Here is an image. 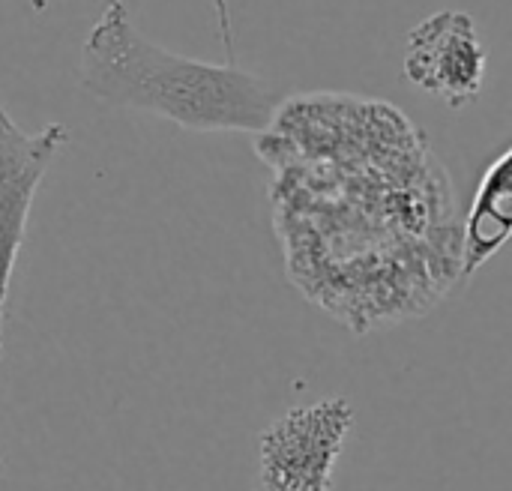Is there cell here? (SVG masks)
<instances>
[{"mask_svg":"<svg viewBox=\"0 0 512 491\" xmlns=\"http://www.w3.org/2000/svg\"><path fill=\"white\" fill-rule=\"evenodd\" d=\"M255 153L273 171L288 276L339 324L357 333L402 324L465 279L450 177L396 105L285 96Z\"/></svg>","mask_w":512,"mask_h":491,"instance_id":"cell-1","label":"cell"},{"mask_svg":"<svg viewBox=\"0 0 512 491\" xmlns=\"http://www.w3.org/2000/svg\"><path fill=\"white\" fill-rule=\"evenodd\" d=\"M512 240V144L486 168L462 225V276L471 279Z\"/></svg>","mask_w":512,"mask_h":491,"instance_id":"cell-6","label":"cell"},{"mask_svg":"<svg viewBox=\"0 0 512 491\" xmlns=\"http://www.w3.org/2000/svg\"><path fill=\"white\" fill-rule=\"evenodd\" d=\"M486 63L489 51L480 42L474 18L462 9L432 12L405 39V78L453 111L480 96Z\"/></svg>","mask_w":512,"mask_h":491,"instance_id":"cell-4","label":"cell"},{"mask_svg":"<svg viewBox=\"0 0 512 491\" xmlns=\"http://www.w3.org/2000/svg\"><path fill=\"white\" fill-rule=\"evenodd\" d=\"M0 108H3V105H0Z\"/></svg>","mask_w":512,"mask_h":491,"instance_id":"cell-8","label":"cell"},{"mask_svg":"<svg viewBox=\"0 0 512 491\" xmlns=\"http://www.w3.org/2000/svg\"><path fill=\"white\" fill-rule=\"evenodd\" d=\"M216 12H219V24H222V39L231 42V18H228V3L216 0Z\"/></svg>","mask_w":512,"mask_h":491,"instance_id":"cell-7","label":"cell"},{"mask_svg":"<svg viewBox=\"0 0 512 491\" xmlns=\"http://www.w3.org/2000/svg\"><path fill=\"white\" fill-rule=\"evenodd\" d=\"M78 78L99 102L156 114L192 132L261 135L285 99L234 60L207 63L156 45L132 24L123 0L102 3L81 45Z\"/></svg>","mask_w":512,"mask_h":491,"instance_id":"cell-2","label":"cell"},{"mask_svg":"<svg viewBox=\"0 0 512 491\" xmlns=\"http://www.w3.org/2000/svg\"><path fill=\"white\" fill-rule=\"evenodd\" d=\"M66 141L69 129L63 123H48L39 132H24L6 114V108H0V357L12 273L24 246L33 198L48 165L66 147Z\"/></svg>","mask_w":512,"mask_h":491,"instance_id":"cell-5","label":"cell"},{"mask_svg":"<svg viewBox=\"0 0 512 491\" xmlns=\"http://www.w3.org/2000/svg\"><path fill=\"white\" fill-rule=\"evenodd\" d=\"M354 405L330 396L273 420L258 438V477L264 491H330L333 471L354 429Z\"/></svg>","mask_w":512,"mask_h":491,"instance_id":"cell-3","label":"cell"}]
</instances>
